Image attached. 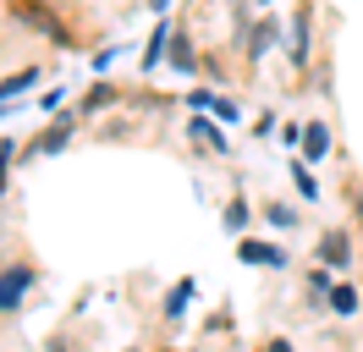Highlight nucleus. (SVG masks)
Instances as JSON below:
<instances>
[{
	"label": "nucleus",
	"mask_w": 363,
	"mask_h": 352,
	"mask_svg": "<svg viewBox=\"0 0 363 352\" xmlns=\"http://www.w3.org/2000/svg\"><path fill=\"white\" fill-rule=\"evenodd\" d=\"M61 143H67V127H55V132H50L45 143H39V154H50V149H61Z\"/></svg>",
	"instance_id": "obj_9"
},
{
	"label": "nucleus",
	"mask_w": 363,
	"mask_h": 352,
	"mask_svg": "<svg viewBox=\"0 0 363 352\" xmlns=\"http://www.w3.org/2000/svg\"><path fill=\"white\" fill-rule=\"evenodd\" d=\"M325 149H330V127H319V121H314V127H303V154L319 160Z\"/></svg>",
	"instance_id": "obj_4"
},
{
	"label": "nucleus",
	"mask_w": 363,
	"mask_h": 352,
	"mask_svg": "<svg viewBox=\"0 0 363 352\" xmlns=\"http://www.w3.org/2000/svg\"><path fill=\"white\" fill-rule=\"evenodd\" d=\"M319 259L336 264V270L352 259V248H347V231H325V237H319Z\"/></svg>",
	"instance_id": "obj_3"
},
{
	"label": "nucleus",
	"mask_w": 363,
	"mask_h": 352,
	"mask_svg": "<svg viewBox=\"0 0 363 352\" xmlns=\"http://www.w3.org/2000/svg\"><path fill=\"white\" fill-rule=\"evenodd\" d=\"M28 286H33V270H28V264H11V275H0V314H17Z\"/></svg>",
	"instance_id": "obj_1"
},
{
	"label": "nucleus",
	"mask_w": 363,
	"mask_h": 352,
	"mask_svg": "<svg viewBox=\"0 0 363 352\" xmlns=\"http://www.w3.org/2000/svg\"><path fill=\"white\" fill-rule=\"evenodd\" d=\"M11 11H17L28 28H39V33H50V39H61V44H67V28H61V17H55V11L33 6V0H11Z\"/></svg>",
	"instance_id": "obj_2"
},
{
	"label": "nucleus",
	"mask_w": 363,
	"mask_h": 352,
	"mask_svg": "<svg viewBox=\"0 0 363 352\" xmlns=\"http://www.w3.org/2000/svg\"><path fill=\"white\" fill-rule=\"evenodd\" d=\"M264 352H292V341H270V347H264Z\"/></svg>",
	"instance_id": "obj_10"
},
{
	"label": "nucleus",
	"mask_w": 363,
	"mask_h": 352,
	"mask_svg": "<svg viewBox=\"0 0 363 352\" xmlns=\"http://www.w3.org/2000/svg\"><path fill=\"white\" fill-rule=\"evenodd\" d=\"M33 83H39V72L28 66V72H17V77H6V83H0V99H11V94H23V88H33Z\"/></svg>",
	"instance_id": "obj_6"
},
{
	"label": "nucleus",
	"mask_w": 363,
	"mask_h": 352,
	"mask_svg": "<svg viewBox=\"0 0 363 352\" xmlns=\"http://www.w3.org/2000/svg\"><path fill=\"white\" fill-rule=\"evenodd\" d=\"M226 226H248V209H242V198H231V204H226Z\"/></svg>",
	"instance_id": "obj_8"
},
{
	"label": "nucleus",
	"mask_w": 363,
	"mask_h": 352,
	"mask_svg": "<svg viewBox=\"0 0 363 352\" xmlns=\"http://www.w3.org/2000/svg\"><path fill=\"white\" fill-rule=\"evenodd\" d=\"M133 352H138V347H133Z\"/></svg>",
	"instance_id": "obj_11"
},
{
	"label": "nucleus",
	"mask_w": 363,
	"mask_h": 352,
	"mask_svg": "<svg viewBox=\"0 0 363 352\" xmlns=\"http://www.w3.org/2000/svg\"><path fill=\"white\" fill-rule=\"evenodd\" d=\"M330 308L336 314H358V292L352 286H330Z\"/></svg>",
	"instance_id": "obj_7"
},
{
	"label": "nucleus",
	"mask_w": 363,
	"mask_h": 352,
	"mask_svg": "<svg viewBox=\"0 0 363 352\" xmlns=\"http://www.w3.org/2000/svg\"><path fill=\"white\" fill-rule=\"evenodd\" d=\"M242 259H253V264H286V253H281V248H264V242H242Z\"/></svg>",
	"instance_id": "obj_5"
}]
</instances>
